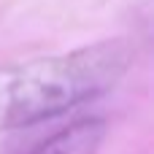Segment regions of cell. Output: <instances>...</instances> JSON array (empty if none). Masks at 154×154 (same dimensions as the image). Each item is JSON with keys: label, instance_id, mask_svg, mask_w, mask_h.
Wrapping results in <instances>:
<instances>
[{"label": "cell", "instance_id": "cell-1", "mask_svg": "<svg viewBox=\"0 0 154 154\" xmlns=\"http://www.w3.org/2000/svg\"><path fill=\"white\" fill-rule=\"evenodd\" d=\"M127 41H100L0 70V133L60 116L114 89L127 73Z\"/></svg>", "mask_w": 154, "mask_h": 154}, {"label": "cell", "instance_id": "cell-2", "mask_svg": "<svg viewBox=\"0 0 154 154\" xmlns=\"http://www.w3.org/2000/svg\"><path fill=\"white\" fill-rule=\"evenodd\" d=\"M103 138H106V122L100 116H87L49 135L30 154H100Z\"/></svg>", "mask_w": 154, "mask_h": 154}]
</instances>
